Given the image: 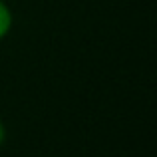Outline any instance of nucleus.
Instances as JSON below:
<instances>
[{
  "label": "nucleus",
  "mask_w": 157,
  "mask_h": 157,
  "mask_svg": "<svg viewBox=\"0 0 157 157\" xmlns=\"http://www.w3.org/2000/svg\"><path fill=\"white\" fill-rule=\"evenodd\" d=\"M12 24H14V14H12L10 6L4 0H0V40L8 36V32L12 30Z\"/></svg>",
  "instance_id": "obj_1"
},
{
  "label": "nucleus",
  "mask_w": 157,
  "mask_h": 157,
  "mask_svg": "<svg viewBox=\"0 0 157 157\" xmlns=\"http://www.w3.org/2000/svg\"><path fill=\"white\" fill-rule=\"evenodd\" d=\"M4 139H6V127H4L2 119H0V145L4 143Z\"/></svg>",
  "instance_id": "obj_2"
}]
</instances>
